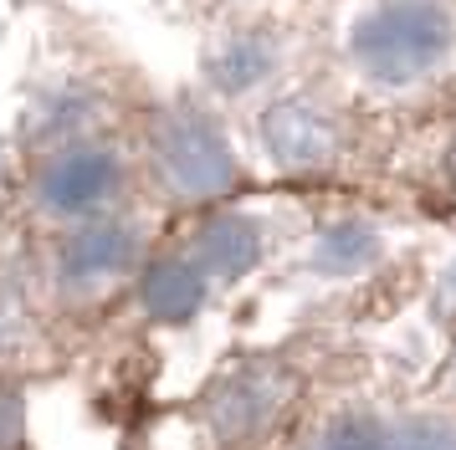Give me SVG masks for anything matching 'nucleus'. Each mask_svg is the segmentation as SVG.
<instances>
[{
	"label": "nucleus",
	"instance_id": "f257e3e1",
	"mask_svg": "<svg viewBox=\"0 0 456 450\" xmlns=\"http://www.w3.org/2000/svg\"><path fill=\"white\" fill-rule=\"evenodd\" d=\"M124 189V164L98 143H62L37 169V200L62 221H98Z\"/></svg>",
	"mask_w": 456,
	"mask_h": 450
},
{
	"label": "nucleus",
	"instance_id": "f03ea898",
	"mask_svg": "<svg viewBox=\"0 0 456 450\" xmlns=\"http://www.w3.org/2000/svg\"><path fill=\"white\" fill-rule=\"evenodd\" d=\"M446 41H452V26L446 16L426 5V0H400L390 11H379V16L359 31V57L370 61L379 77H415V72H426L441 52H446Z\"/></svg>",
	"mask_w": 456,
	"mask_h": 450
},
{
	"label": "nucleus",
	"instance_id": "7ed1b4c3",
	"mask_svg": "<svg viewBox=\"0 0 456 450\" xmlns=\"http://www.w3.org/2000/svg\"><path fill=\"white\" fill-rule=\"evenodd\" d=\"M154 159L180 195H221L231 184V149L200 113H175L154 133Z\"/></svg>",
	"mask_w": 456,
	"mask_h": 450
},
{
	"label": "nucleus",
	"instance_id": "20e7f679",
	"mask_svg": "<svg viewBox=\"0 0 456 450\" xmlns=\"http://www.w3.org/2000/svg\"><path fill=\"white\" fill-rule=\"evenodd\" d=\"M139 266V230L118 221H83L57 251V277L72 292H103Z\"/></svg>",
	"mask_w": 456,
	"mask_h": 450
},
{
	"label": "nucleus",
	"instance_id": "39448f33",
	"mask_svg": "<svg viewBox=\"0 0 456 450\" xmlns=\"http://www.w3.org/2000/svg\"><path fill=\"white\" fill-rule=\"evenodd\" d=\"M282 405V384L272 379L267 368H241L216 384L210 394V425L221 430L226 440H247L256 430L267 425L272 414Z\"/></svg>",
	"mask_w": 456,
	"mask_h": 450
},
{
	"label": "nucleus",
	"instance_id": "423d86ee",
	"mask_svg": "<svg viewBox=\"0 0 456 450\" xmlns=\"http://www.w3.org/2000/svg\"><path fill=\"white\" fill-rule=\"evenodd\" d=\"M139 297H144L149 317H159V323H185L200 312L206 302V271L195 261H154L139 277Z\"/></svg>",
	"mask_w": 456,
	"mask_h": 450
},
{
	"label": "nucleus",
	"instance_id": "0eeeda50",
	"mask_svg": "<svg viewBox=\"0 0 456 450\" xmlns=\"http://www.w3.org/2000/svg\"><path fill=\"white\" fill-rule=\"evenodd\" d=\"M256 256H262V236L241 215H216L195 241V266L206 277H241Z\"/></svg>",
	"mask_w": 456,
	"mask_h": 450
},
{
	"label": "nucleus",
	"instance_id": "6e6552de",
	"mask_svg": "<svg viewBox=\"0 0 456 450\" xmlns=\"http://www.w3.org/2000/svg\"><path fill=\"white\" fill-rule=\"evenodd\" d=\"M267 143L282 164H318L329 154V128L308 108H277L267 123Z\"/></svg>",
	"mask_w": 456,
	"mask_h": 450
},
{
	"label": "nucleus",
	"instance_id": "1a4fd4ad",
	"mask_svg": "<svg viewBox=\"0 0 456 450\" xmlns=\"http://www.w3.org/2000/svg\"><path fill=\"white\" fill-rule=\"evenodd\" d=\"M303 450H395V435L374 414H338V420H329V425L313 435Z\"/></svg>",
	"mask_w": 456,
	"mask_h": 450
},
{
	"label": "nucleus",
	"instance_id": "9d476101",
	"mask_svg": "<svg viewBox=\"0 0 456 450\" xmlns=\"http://www.w3.org/2000/svg\"><path fill=\"white\" fill-rule=\"evenodd\" d=\"M262 72H267V46H256L251 36L247 41H231L226 52L216 57V82L231 87V92H236V87H251Z\"/></svg>",
	"mask_w": 456,
	"mask_h": 450
},
{
	"label": "nucleus",
	"instance_id": "9b49d317",
	"mask_svg": "<svg viewBox=\"0 0 456 450\" xmlns=\"http://www.w3.org/2000/svg\"><path fill=\"white\" fill-rule=\"evenodd\" d=\"M395 450H456V420L446 414H426L395 435Z\"/></svg>",
	"mask_w": 456,
	"mask_h": 450
},
{
	"label": "nucleus",
	"instance_id": "f8f14e48",
	"mask_svg": "<svg viewBox=\"0 0 456 450\" xmlns=\"http://www.w3.org/2000/svg\"><path fill=\"white\" fill-rule=\"evenodd\" d=\"M0 450H21V394L0 389Z\"/></svg>",
	"mask_w": 456,
	"mask_h": 450
}]
</instances>
